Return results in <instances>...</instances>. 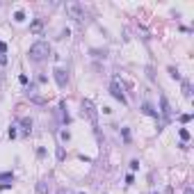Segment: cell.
I'll use <instances>...</instances> for the list:
<instances>
[{
  "instance_id": "obj_19",
  "label": "cell",
  "mask_w": 194,
  "mask_h": 194,
  "mask_svg": "<svg viewBox=\"0 0 194 194\" xmlns=\"http://www.w3.org/2000/svg\"><path fill=\"white\" fill-rule=\"evenodd\" d=\"M169 73H171V78H176V80H180V73L176 71V69H169Z\"/></svg>"
},
{
  "instance_id": "obj_11",
  "label": "cell",
  "mask_w": 194,
  "mask_h": 194,
  "mask_svg": "<svg viewBox=\"0 0 194 194\" xmlns=\"http://www.w3.org/2000/svg\"><path fill=\"white\" fill-rule=\"evenodd\" d=\"M14 21H19V23H23V21H25V14H23V11L19 9V11H16V14H14Z\"/></svg>"
},
{
  "instance_id": "obj_10",
  "label": "cell",
  "mask_w": 194,
  "mask_h": 194,
  "mask_svg": "<svg viewBox=\"0 0 194 194\" xmlns=\"http://www.w3.org/2000/svg\"><path fill=\"white\" fill-rule=\"evenodd\" d=\"M21 126H23V133H30V130H32V119L23 116V119H21Z\"/></svg>"
},
{
  "instance_id": "obj_1",
  "label": "cell",
  "mask_w": 194,
  "mask_h": 194,
  "mask_svg": "<svg viewBox=\"0 0 194 194\" xmlns=\"http://www.w3.org/2000/svg\"><path fill=\"white\" fill-rule=\"evenodd\" d=\"M27 55H30L32 62H44V60H48V55H50V44H48V41H37V44L30 46Z\"/></svg>"
},
{
  "instance_id": "obj_23",
  "label": "cell",
  "mask_w": 194,
  "mask_h": 194,
  "mask_svg": "<svg viewBox=\"0 0 194 194\" xmlns=\"http://www.w3.org/2000/svg\"><path fill=\"white\" fill-rule=\"evenodd\" d=\"M185 194H194V190H192V187H190V185H187V187H185Z\"/></svg>"
},
{
  "instance_id": "obj_24",
  "label": "cell",
  "mask_w": 194,
  "mask_h": 194,
  "mask_svg": "<svg viewBox=\"0 0 194 194\" xmlns=\"http://www.w3.org/2000/svg\"><path fill=\"white\" fill-rule=\"evenodd\" d=\"M151 194H158V192H151Z\"/></svg>"
},
{
  "instance_id": "obj_2",
  "label": "cell",
  "mask_w": 194,
  "mask_h": 194,
  "mask_svg": "<svg viewBox=\"0 0 194 194\" xmlns=\"http://www.w3.org/2000/svg\"><path fill=\"white\" fill-rule=\"evenodd\" d=\"M82 116H85V119H89L91 126H98V110H96V105H94L89 98H87V101H82Z\"/></svg>"
},
{
  "instance_id": "obj_9",
  "label": "cell",
  "mask_w": 194,
  "mask_h": 194,
  "mask_svg": "<svg viewBox=\"0 0 194 194\" xmlns=\"http://www.w3.org/2000/svg\"><path fill=\"white\" fill-rule=\"evenodd\" d=\"M41 30H44V21H39V19H37V21H34V23H32V25H30V32H34V34H39Z\"/></svg>"
},
{
  "instance_id": "obj_13",
  "label": "cell",
  "mask_w": 194,
  "mask_h": 194,
  "mask_svg": "<svg viewBox=\"0 0 194 194\" xmlns=\"http://www.w3.org/2000/svg\"><path fill=\"white\" fill-rule=\"evenodd\" d=\"M0 180H14V174L7 171V174H0Z\"/></svg>"
},
{
  "instance_id": "obj_6",
  "label": "cell",
  "mask_w": 194,
  "mask_h": 194,
  "mask_svg": "<svg viewBox=\"0 0 194 194\" xmlns=\"http://www.w3.org/2000/svg\"><path fill=\"white\" fill-rule=\"evenodd\" d=\"M53 75H55V82H57V87H66V82H69V75H66V71H64V69H60L57 66L55 71H53Z\"/></svg>"
},
{
  "instance_id": "obj_18",
  "label": "cell",
  "mask_w": 194,
  "mask_h": 194,
  "mask_svg": "<svg viewBox=\"0 0 194 194\" xmlns=\"http://www.w3.org/2000/svg\"><path fill=\"white\" fill-rule=\"evenodd\" d=\"M187 121H192V114H180V123H187Z\"/></svg>"
},
{
  "instance_id": "obj_8",
  "label": "cell",
  "mask_w": 194,
  "mask_h": 194,
  "mask_svg": "<svg viewBox=\"0 0 194 194\" xmlns=\"http://www.w3.org/2000/svg\"><path fill=\"white\" fill-rule=\"evenodd\" d=\"M183 96L185 98H192V82L190 80H183Z\"/></svg>"
},
{
  "instance_id": "obj_12",
  "label": "cell",
  "mask_w": 194,
  "mask_h": 194,
  "mask_svg": "<svg viewBox=\"0 0 194 194\" xmlns=\"http://www.w3.org/2000/svg\"><path fill=\"white\" fill-rule=\"evenodd\" d=\"M121 137H123V142H130V133H128V128H121Z\"/></svg>"
},
{
  "instance_id": "obj_3",
  "label": "cell",
  "mask_w": 194,
  "mask_h": 194,
  "mask_svg": "<svg viewBox=\"0 0 194 194\" xmlns=\"http://www.w3.org/2000/svg\"><path fill=\"white\" fill-rule=\"evenodd\" d=\"M66 14L71 16L73 21H78V23H82L87 19V14H85V7H82L80 2H66Z\"/></svg>"
},
{
  "instance_id": "obj_21",
  "label": "cell",
  "mask_w": 194,
  "mask_h": 194,
  "mask_svg": "<svg viewBox=\"0 0 194 194\" xmlns=\"http://www.w3.org/2000/svg\"><path fill=\"white\" fill-rule=\"evenodd\" d=\"M130 169H133V171H135V169H139V160H133L130 162Z\"/></svg>"
},
{
  "instance_id": "obj_5",
  "label": "cell",
  "mask_w": 194,
  "mask_h": 194,
  "mask_svg": "<svg viewBox=\"0 0 194 194\" xmlns=\"http://www.w3.org/2000/svg\"><path fill=\"white\" fill-rule=\"evenodd\" d=\"M158 114H162L164 116V121H171V105H169V101H167V96L164 94H160V112Z\"/></svg>"
},
{
  "instance_id": "obj_20",
  "label": "cell",
  "mask_w": 194,
  "mask_h": 194,
  "mask_svg": "<svg viewBox=\"0 0 194 194\" xmlns=\"http://www.w3.org/2000/svg\"><path fill=\"white\" fill-rule=\"evenodd\" d=\"M5 53H7V44H5V41H0V55H5Z\"/></svg>"
},
{
  "instance_id": "obj_16",
  "label": "cell",
  "mask_w": 194,
  "mask_h": 194,
  "mask_svg": "<svg viewBox=\"0 0 194 194\" xmlns=\"http://www.w3.org/2000/svg\"><path fill=\"white\" fill-rule=\"evenodd\" d=\"M69 137H71V135H69L66 130H62V133H60V139H62V142H69Z\"/></svg>"
},
{
  "instance_id": "obj_4",
  "label": "cell",
  "mask_w": 194,
  "mask_h": 194,
  "mask_svg": "<svg viewBox=\"0 0 194 194\" xmlns=\"http://www.w3.org/2000/svg\"><path fill=\"white\" fill-rule=\"evenodd\" d=\"M110 94H112L121 105H128V98H126V94H123V89H121L119 80H112V85H110Z\"/></svg>"
},
{
  "instance_id": "obj_22",
  "label": "cell",
  "mask_w": 194,
  "mask_h": 194,
  "mask_svg": "<svg viewBox=\"0 0 194 194\" xmlns=\"http://www.w3.org/2000/svg\"><path fill=\"white\" fill-rule=\"evenodd\" d=\"M0 64H2V66L7 64V57H5V55H0Z\"/></svg>"
},
{
  "instance_id": "obj_15",
  "label": "cell",
  "mask_w": 194,
  "mask_h": 194,
  "mask_svg": "<svg viewBox=\"0 0 194 194\" xmlns=\"http://www.w3.org/2000/svg\"><path fill=\"white\" fill-rule=\"evenodd\" d=\"M39 192H41V194H48V187H46V180H41V183H39Z\"/></svg>"
},
{
  "instance_id": "obj_17",
  "label": "cell",
  "mask_w": 194,
  "mask_h": 194,
  "mask_svg": "<svg viewBox=\"0 0 194 194\" xmlns=\"http://www.w3.org/2000/svg\"><path fill=\"white\" fill-rule=\"evenodd\" d=\"M57 160H64V149H62V146H57Z\"/></svg>"
},
{
  "instance_id": "obj_7",
  "label": "cell",
  "mask_w": 194,
  "mask_h": 194,
  "mask_svg": "<svg viewBox=\"0 0 194 194\" xmlns=\"http://www.w3.org/2000/svg\"><path fill=\"white\" fill-rule=\"evenodd\" d=\"M142 112H144L146 116H153V119H158V110H155L151 103H144V105H142Z\"/></svg>"
},
{
  "instance_id": "obj_14",
  "label": "cell",
  "mask_w": 194,
  "mask_h": 194,
  "mask_svg": "<svg viewBox=\"0 0 194 194\" xmlns=\"http://www.w3.org/2000/svg\"><path fill=\"white\" fill-rule=\"evenodd\" d=\"M180 139H183V142H187V139H190V133H187L185 128H180Z\"/></svg>"
}]
</instances>
